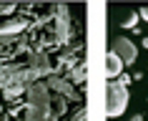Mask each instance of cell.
Here are the masks:
<instances>
[{"label": "cell", "mask_w": 148, "mask_h": 121, "mask_svg": "<svg viewBox=\"0 0 148 121\" xmlns=\"http://www.w3.org/2000/svg\"><path fill=\"white\" fill-rule=\"evenodd\" d=\"M113 53H116L123 63H136L138 48H136V43L128 40V38H116V40H113Z\"/></svg>", "instance_id": "cell-2"}, {"label": "cell", "mask_w": 148, "mask_h": 121, "mask_svg": "<svg viewBox=\"0 0 148 121\" xmlns=\"http://www.w3.org/2000/svg\"><path fill=\"white\" fill-rule=\"evenodd\" d=\"M131 121H143V116H140V113H136V116H133Z\"/></svg>", "instance_id": "cell-5"}, {"label": "cell", "mask_w": 148, "mask_h": 121, "mask_svg": "<svg viewBox=\"0 0 148 121\" xmlns=\"http://www.w3.org/2000/svg\"><path fill=\"white\" fill-rule=\"evenodd\" d=\"M140 18H143V20H148V5H146V8H140Z\"/></svg>", "instance_id": "cell-4"}, {"label": "cell", "mask_w": 148, "mask_h": 121, "mask_svg": "<svg viewBox=\"0 0 148 121\" xmlns=\"http://www.w3.org/2000/svg\"><path fill=\"white\" fill-rule=\"evenodd\" d=\"M123 66H125L123 61H121V58H118L113 50H108V56H106V76H108L110 81L118 78V76L123 73Z\"/></svg>", "instance_id": "cell-3"}, {"label": "cell", "mask_w": 148, "mask_h": 121, "mask_svg": "<svg viewBox=\"0 0 148 121\" xmlns=\"http://www.w3.org/2000/svg\"><path fill=\"white\" fill-rule=\"evenodd\" d=\"M125 106H128V89H125L121 81H110L108 86H106V113H108L110 119L113 116H121L125 111Z\"/></svg>", "instance_id": "cell-1"}]
</instances>
